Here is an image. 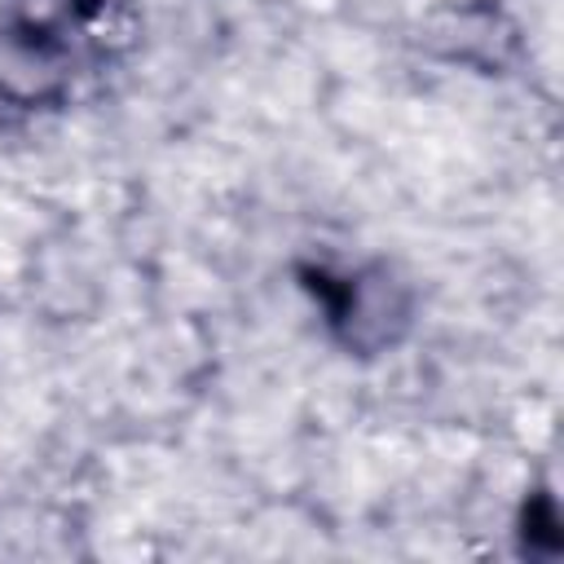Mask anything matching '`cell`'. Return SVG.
Instances as JSON below:
<instances>
[{
  "label": "cell",
  "mask_w": 564,
  "mask_h": 564,
  "mask_svg": "<svg viewBox=\"0 0 564 564\" xmlns=\"http://www.w3.org/2000/svg\"><path fill=\"white\" fill-rule=\"evenodd\" d=\"M560 516H555V502L546 498V494H533L529 498V511H524V533H529V542H538L542 538V551L551 555V551H560Z\"/></svg>",
  "instance_id": "cell-1"
}]
</instances>
